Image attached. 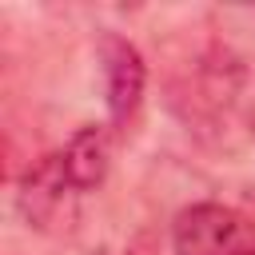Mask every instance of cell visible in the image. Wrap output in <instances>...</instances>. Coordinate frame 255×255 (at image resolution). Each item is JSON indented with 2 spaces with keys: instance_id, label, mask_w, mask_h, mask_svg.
<instances>
[{
  "instance_id": "6da1fadb",
  "label": "cell",
  "mask_w": 255,
  "mask_h": 255,
  "mask_svg": "<svg viewBox=\"0 0 255 255\" xmlns=\"http://www.w3.org/2000/svg\"><path fill=\"white\" fill-rule=\"evenodd\" d=\"M239 92H243V68H239V60L231 52H223V48H211L171 88V108L187 124L211 128V124H219V120L231 116V108L239 104Z\"/></svg>"
},
{
  "instance_id": "277c9868",
  "label": "cell",
  "mask_w": 255,
  "mask_h": 255,
  "mask_svg": "<svg viewBox=\"0 0 255 255\" xmlns=\"http://www.w3.org/2000/svg\"><path fill=\"white\" fill-rule=\"evenodd\" d=\"M100 76H104L108 120H112V128H124L135 116V108L143 100V84H147V68H143L139 48L128 36L108 32L100 40Z\"/></svg>"
},
{
  "instance_id": "7a4b0ae2",
  "label": "cell",
  "mask_w": 255,
  "mask_h": 255,
  "mask_svg": "<svg viewBox=\"0 0 255 255\" xmlns=\"http://www.w3.org/2000/svg\"><path fill=\"white\" fill-rule=\"evenodd\" d=\"M175 255H255V219L227 203H191L171 223Z\"/></svg>"
},
{
  "instance_id": "3957f363",
  "label": "cell",
  "mask_w": 255,
  "mask_h": 255,
  "mask_svg": "<svg viewBox=\"0 0 255 255\" xmlns=\"http://www.w3.org/2000/svg\"><path fill=\"white\" fill-rule=\"evenodd\" d=\"M76 183L64 167V155L52 151V155H40L24 179H20V191H16V207L20 215L28 219V227H40V231H52L60 219L72 215V203H76Z\"/></svg>"
},
{
  "instance_id": "5b68a950",
  "label": "cell",
  "mask_w": 255,
  "mask_h": 255,
  "mask_svg": "<svg viewBox=\"0 0 255 255\" xmlns=\"http://www.w3.org/2000/svg\"><path fill=\"white\" fill-rule=\"evenodd\" d=\"M60 155H64V167H68V175H72L76 191H92V187H100V183H104L108 163H112L108 131H104V128H96V124H88V128H80V131L68 139V147H64Z\"/></svg>"
}]
</instances>
